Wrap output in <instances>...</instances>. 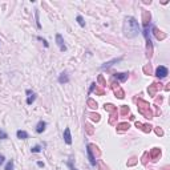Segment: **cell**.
I'll list each match as a JSON object with an SVG mask.
<instances>
[{
	"label": "cell",
	"instance_id": "obj_1",
	"mask_svg": "<svg viewBox=\"0 0 170 170\" xmlns=\"http://www.w3.org/2000/svg\"><path fill=\"white\" fill-rule=\"evenodd\" d=\"M122 32H124V36H125V37H127V39L137 37V36L141 33L138 21H137L133 16H126V17L124 19Z\"/></svg>",
	"mask_w": 170,
	"mask_h": 170
},
{
	"label": "cell",
	"instance_id": "obj_2",
	"mask_svg": "<svg viewBox=\"0 0 170 170\" xmlns=\"http://www.w3.org/2000/svg\"><path fill=\"white\" fill-rule=\"evenodd\" d=\"M137 104H138V112L141 113L143 117H146V118H151V117H153V113H151L150 105L147 104L146 101L142 100V98H138Z\"/></svg>",
	"mask_w": 170,
	"mask_h": 170
},
{
	"label": "cell",
	"instance_id": "obj_3",
	"mask_svg": "<svg viewBox=\"0 0 170 170\" xmlns=\"http://www.w3.org/2000/svg\"><path fill=\"white\" fill-rule=\"evenodd\" d=\"M86 154H88V159H89V162H90V165H92V166H96L97 159H96V157H94V154H93V145H90V143L86 145Z\"/></svg>",
	"mask_w": 170,
	"mask_h": 170
},
{
	"label": "cell",
	"instance_id": "obj_4",
	"mask_svg": "<svg viewBox=\"0 0 170 170\" xmlns=\"http://www.w3.org/2000/svg\"><path fill=\"white\" fill-rule=\"evenodd\" d=\"M167 74H169V69H167L166 66L159 65L158 68L155 69V77H158L159 80H162V78L167 77Z\"/></svg>",
	"mask_w": 170,
	"mask_h": 170
},
{
	"label": "cell",
	"instance_id": "obj_5",
	"mask_svg": "<svg viewBox=\"0 0 170 170\" xmlns=\"http://www.w3.org/2000/svg\"><path fill=\"white\" fill-rule=\"evenodd\" d=\"M56 44H57L58 49L61 50V52H65L66 50V45H65V41L62 39V36L60 33H56Z\"/></svg>",
	"mask_w": 170,
	"mask_h": 170
},
{
	"label": "cell",
	"instance_id": "obj_6",
	"mask_svg": "<svg viewBox=\"0 0 170 170\" xmlns=\"http://www.w3.org/2000/svg\"><path fill=\"white\" fill-rule=\"evenodd\" d=\"M150 20L151 15L149 11H142V21H143V28L145 27H150Z\"/></svg>",
	"mask_w": 170,
	"mask_h": 170
},
{
	"label": "cell",
	"instance_id": "obj_7",
	"mask_svg": "<svg viewBox=\"0 0 170 170\" xmlns=\"http://www.w3.org/2000/svg\"><path fill=\"white\" fill-rule=\"evenodd\" d=\"M25 94H27V104L32 105L36 100V93L33 92V90H31V89H27V90H25Z\"/></svg>",
	"mask_w": 170,
	"mask_h": 170
},
{
	"label": "cell",
	"instance_id": "obj_8",
	"mask_svg": "<svg viewBox=\"0 0 170 170\" xmlns=\"http://www.w3.org/2000/svg\"><path fill=\"white\" fill-rule=\"evenodd\" d=\"M62 137H64V142H65L66 145H72V134H70L69 127H65V129H64V134H62Z\"/></svg>",
	"mask_w": 170,
	"mask_h": 170
},
{
	"label": "cell",
	"instance_id": "obj_9",
	"mask_svg": "<svg viewBox=\"0 0 170 170\" xmlns=\"http://www.w3.org/2000/svg\"><path fill=\"white\" fill-rule=\"evenodd\" d=\"M149 157L151 158V161H157V159L161 157V149H158V147L151 149L150 153H149Z\"/></svg>",
	"mask_w": 170,
	"mask_h": 170
},
{
	"label": "cell",
	"instance_id": "obj_10",
	"mask_svg": "<svg viewBox=\"0 0 170 170\" xmlns=\"http://www.w3.org/2000/svg\"><path fill=\"white\" fill-rule=\"evenodd\" d=\"M159 89H161V84H155V82H153L151 85H149L147 92H149V94H150V96H155L157 90H159Z\"/></svg>",
	"mask_w": 170,
	"mask_h": 170
},
{
	"label": "cell",
	"instance_id": "obj_11",
	"mask_svg": "<svg viewBox=\"0 0 170 170\" xmlns=\"http://www.w3.org/2000/svg\"><path fill=\"white\" fill-rule=\"evenodd\" d=\"M45 127H46V122L45 121H39L37 124H36V127H35V130H36V133L37 134H41L42 131L45 130Z\"/></svg>",
	"mask_w": 170,
	"mask_h": 170
},
{
	"label": "cell",
	"instance_id": "obj_12",
	"mask_svg": "<svg viewBox=\"0 0 170 170\" xmlns=\"http://www.w3.org/2000/svg\"><path fill=\"white\" fill-rule=\"evenodd\" d=\"M151 31H153V35L155 36V39H157V40H163L165 37H166V35H165V33H162L161 31H158L155 27H151Z\"/></svg>",
	"mask_w": 170,
	"mask_h": 170
},
{
	"label": "cell",
	"instance_id": "obj_13",
	"mask_svg": "<svg viewBox=\"0 0 170 170\" xmlns=\"http://www.w3.org/2000/svg\"><path fill=\"white\" fill-rule=\"evenodd\" d=\"M113 90H114V93L117 94V97H118V98H124V97H125L124 90H122V89H121L117 84H113Z\"/></svg>",
	"mask_w": 170,
	"mask_h": 170
},
{
	"label": "cell",
	"instance_id": "obj_14",
	"mask_svg": "<svg viewBox=\"0 0 170 170\" xmlns=\"http://www.w3.org/2000/svg\"><path fill=\"white\" fill-rule=\"evenodd\" d=\"M57 80H58V82H60V84H68V82H69V76H68V73H66V72H62V73L58 76Z\"/></svg>",
	"mask_w": 170,
	"mask_h": 170
},
{
	"label": "cell",
	"instance_id": "obj_15",
	"mask_svg": "<svg viewBox=\"0 0 170 170\" xmlns=\"http://www.w3.org/2000/svg\"><path fill=\"white\" fill-rule=\"evenodd\" d=\"M122 60V57H118V58H113V60H110V61H108V62H105L104 65H101V69H108V68H110V66L114 64V62H118V61H121Z\"/></svg>",
	"mask_w": 170,
	"mask_h": 170
},
{
	"label": "cell",
	"instance_id": "obj_16",
	"mask_svg": "<svg viewBox=\"0 0 170 170\" xmlns=\"http://www.w3.org/2000/svg\"><path fill=\"white\" fill-rule=\"evenodd\" d=\"M113 77L117 78L118 81L124 82V81H126V80H127V77H129V74H127V73H114V74H113Z\"/></svg>",
	"mask_w": 170,
	"mask_h": 170
},
{
	"label": "cell",
	"instance_id": "obj_17",
	"mask_svg": "<svg viewBox=\"0 0 170 170\" xmlns=\"http://www.w3.org/2000/svg\"><path fill=\"white\" fill-rule=\"evenodd\" d=\"M135 126L139 127V129H142L145 133H149V131L151 130V126L147 124H141V122H135Z\"/></svg>",
	"mask_w": 170,
	"mask_h": 170
},
{
	"label": "cell",
	"instance_id": "obj_18",
	"mask_svg": "<svg viewBox=\"0 0 170 170\" xmlns=\"http://www.w3.org/2000/svg\"><path fill=\"white\" fill-rule=\"evenodd\" d=\"M104 108H105V110L109 112L110 114H117V108H116V106H113L112 104H105Z\"/></svg>",
	"mask_w": 170,
	"mask_h": 170
},
{
	"label": "cell",
	"instance_id": "obj_19",
	"mask_svg": "<svg viewBox=\"0 0 170 170\" xmlns=\"http://www.w3.org/2000/svg\"><path fill=\"white\" fill-rule=\"evenodd\" d=\"M16 137L19 139H27L29 135H28V133L25 130H17L16 131Z\"/></svg>",
	"mask_w": 170,
	"mask_h": 170
},
{
	"label": "cell",
	"instance_id": "obj_20",
	"mask_svg": "<svg viewBox=\"0 0 170 170\" xmlns=\"http://www.w3.org/2000/svg\"><path fill=\"white\" fill-rule=\"evenodd\" d=\"M129 127H130V125L127 124V122H121V124L117 125V130L118 131H125V130H127Z\"/></svg>",
	"mask_w": 170,
	"mask_h": 170
},
{
	"label": "cell",
	"instance_id": "obj_21",
	"mask_svg": "<svg viewBox=\"0 0 170 170\" xmlns=\"http://www.w3.org/2000/svg\"><path fill=\"white\" fill-rule=\"evenodd\" d=\"M39 9H35V20H36V25H37V28H41V24H40V20H39Z\"/></svg>",
	"mask_w": 170,
	"mask_h": 170
},
{
	"label": "cell",
	"instance_id": "obj_22",
	"mask_svg": "<svg viewBox=\"0 0 170 170\" xmlns=\"http://www.w3.org/2000/svg\"><path fill=\"white\" fill-rule=\"evenodd\" d=\"M76 20H77V23L80 27H85V21H84V17L81 15H77L76 16Z\"/></svg>",
	"mask_w": 170,
	"mask_h": 170
},
{
	"label": "cell",
	"instance_id": "obj_23",
	"mask_svg": "<svg viewBox=\"0 0 170 170\" xmlns=\"http://www.w3.org/2000/svg\"><path fill=\"white\" fill-rule=\"evenodd\" d=\"M13 166H15L13 159H11V161H8V162H7V165H5V169H4V170H13Z\"/></svg>",
	"mask_w": 170,
	"mask_h": 170
},
{
	"label": "cell",
	"instance_id": "obj_24",
	"mask_svg": "<svg viewBox=\"0 0 170 170\" xmlns=\"http://www.w3.org/2000/svg\"><path fill=\"white\" fill-rule=\"evenodd\" d=\"M88 105L92 109H96L97 108V102H96V101H93L92 98H88Z\"/></svg>",
	"mask_w": 170,
	"mask_h": 170
},
{
	"label": "cell",
	"instance_id": "obj_25",
	"mask_svg": "<svg viewBox=\"0 0 170 170\" xmlns=\"http://www.w3.org/2000/svg\"><path fill=\"white\" fill-rule=\"evenodd\" d=\"M41 149H42V147L40 146V145H35L33 147H31V151H32V153H40Z\"/></svg>",
	"mask_w": 170,
	"mask_h": 170
},
{
	"label": "cell",
	"instance_id": "obj_26",
	"mask_svg": "<svg viewBox=\"0 0 170 170\" xmlns=\"http://www.w3.org/2000/svg\"><path fill=\"white\" fill-rule=\"evenodd\" d=\"M89 116H90V118L93 121H100V114H97V113H90Z\"/></svg>",
	"mask_w": 170,
	"mask_h": 170
},
{
	"label": "cell",
	"instance_id": "obj_27",
	"mask_svg": "<svg viewBox=\"0 0 170 170\" xmlns=\"http://www.w3.org/2000/svg\"><path fill=\"white\" fill-rule=\"evenodd\" d=\"M66 166L69 167L70 170H77V169H76V166L73 165V161H72V159H69V161L66 162Z\"/></svg>",
	"mask_w": 170,
	"mask_h": 170
},
{
	"label": "cell",
	"instance_id": "obj_28",
	"mask_svg": "<svg viewBox=\"0 0 170 170\" xmlns=\"http://www.w3.org/2000/svg\"><path fill=\"white\" fill-rule=\"evenodd\" d=\"M7 138H8V134L4 130L0 129V139H7Z\"/></svg>",
	"mask_w": 170,
	"mask_h": 170
},
{
	"label": "cell",
	"instance_id": "obj_29",
	"mask_svg": "<svg viewBox=\"0 0 170 170\" xmlns=\"http://www.w3.org/2000/svg\"><path fill=\"white\" fill-rule=\"evenodd\" d=\"M127 112H129V108H127V106H122V108H121V114H122V116L127 114Z\"/></svg>",
	"mask_w": 170,
	"mask_h": 170
},
{
	"label": "cell",
	"instance_id": "obj_30",
	"mask_svg": "<svg viewBox=\"0 0 170 170\" xmlns=\"http://www.w3.org/2000/svg\"><path fill=\"white\" fill-rule=\"evenodd\" d=\"M37 40H40V41L44 42V46H45V48H48V46H49V44H48V41H46L45 39H42V37H40V36H39V37H37Z\"/></svg>",
	"mask_w": 170,
	"mask_h": 170
},
{
	"label": "cell",
	"instance_id": "obj_31",
	"mask_svg": "<svg viewBox=\"0 0 170 170\" xmlns=\"http://www.w3.org/2000/svg\"><path fill=\"white\" fill-rule=\"evenodd\" d=\"M155 133L158 135H163V130L162 129H159V127H155Z\"/></svg>",
	"mask_w": 170,
	"mask_h": 170
},
{
	"label": "cell",
	"instance_id": "obj_32",
	"mask_svg": "<svg viewBox=\"0 0 170 170\" xmlns=\"http://www.w3.org/2000/svg\"><path fill=\"white\" fill-rule=\"evenodd\" d=\"M143 72H145L146 74L150 73V65H146V66H145V68H143Z\"/></svg>",
	"mask_w": 170,
	"mask_h": 170
},
{
	"label": "cell",
	"instance_id": "obj_33",
	"mask_svg": "<svg viewBox=\"0 0 170 170\" xmlns=\"http://www.w3.org/2000/svg\"><path fill=\"white\" fill-rule=\"evenodd\" d=\"M96 86H97V84H96V82H93V84H92V86H90V89H89V94H90V93H92L93 90L96 89Z\"/></svg>",
	"mask_w": 170,
	"mask_h": 170
},
{
	"label": "cell",
	"instance_id": "obj_34",
	"mask_svg": "<svg viewBox=\"0 0 170 170\" xmlns=\"http://www.w3.org/2000/svg\"><path fill=\"white\" fill-rule=\"evenodd\" d=\"M86 131H88V134H92L93 133V129H92L90 125H86Z\"/></svg>",
	"mask_w": 170,
	"mask_h": 170
},
{
	"label": "cell",
	"instance_id": "obj_35",
	"mask_svg": "<svg viewBox=\"0 0 170 170\" xmlns=\"http://www.w3.org/2000/svg\"><path fill=\"white\" fill-rule=\"evenodd\" d=\"M135 162H137V159H135V158H131L130 161H129V162H127V165H129V166H131V165H134Z\"/></svg>",
	"mask_w": 170,
	"mask_h": 170
},
{
	"label": "cell",
	"instance_id": "obj_36",
	"mask_svg": "<svg viewBox=\"0 0 170 170\" xmlns=\"http://www.w3.org/2000/svg\"><path fill=\"white\" fill-rule=\"evenodd\" d=\"M4 161H5V157H4L3 154H0V166L4 163Z\"/></svg>",
	"mask_w": 170,
	"mask_h": 170
},
{
	"label": "cell",
	"instance_id": "obj_37",
	"mask_svg": "<svg viewBox=\"0 0 170 170\" xmlns=\"http://www.w3.org/2000/svg\"><path fill=\"white\" fill-rule=\"evenodd\" d=\"M96 93H97V94H104V90H102V89H100V88H97V86H96Z\"/></svg>",
	"mask_w": 170,
	"mask_h": 170
},
{
	"label": "cell",
	"instance_id": "obj_38",
	"mask_svg": "<svg viewBox=\"0 0 170 170\" xmlns=\"http://www.w3.org/2000/svg\"><path fill=\"white\" fill-rule=\"evenodd\" d=\"M98 82H101V84H102V86L105 85V81H104V77H102V76H98Z\"/></svg>",
	"mask_w": 170,
	"mask_h": 170
},
{
	"label": "cell",
	"instance_id": "obj_39",
	"mask_svg": "<svg viewBox=\"0 0 170 170\" xmlns=\"http://www.w3.org/2000/svg\"><path fill=\"white\" fill-rule=\"evenodd\" d=\"M37 166H39V167H44V162L39 161V162H37Z\"/></svg>",
	"mask_w": 170,
	"mask_h": 170
}]
</instances>
